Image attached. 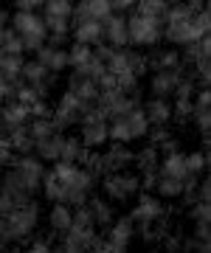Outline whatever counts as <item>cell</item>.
<instances>
[{
	"mask_svg": "<svg viewBox=\"0 0 211 253\" xmlns=\"http://www.w3.org/2000/svg\"><path fill=\"white\" fill-rule=\"evenodd\" d=\"M40 189L51 203H68V206H82L96 189V174L90 169H82L79 163L56 161L51 172H42Z\"/></svg>",
	"mask_w": 211,
	"mask_h": 253,
	"instance_id": "6da1fadb",
	"label": "cell"
},
{
	"mask_svg": "<svg viewBox=\"0 0 211 253\" xmlns=\"http://www.w3.org/2000/svg\"><path fill=\"white\" fill-rule=\"evenodd\" d=\"M40 225V206L34 200H26L14 206L6 214V231H3V239L6 242H26L28 236L37 231Z\"/></svg>",
	"mask_w": 211,
	"mask_h": 253,
	"instance_id": "7a4b0ae2",
	"label": "cell"
},
{
	"mask_svg": "<svg viewBox=\"0 0 211 253\" xmlns=\"http://www.w3.org/2000/svg\"><path fill=\"white\" fill-rule=\"evenodd\" d=\"M149 129V118L144 113V107H129L127 113L121 116H113L110 124H107V135L110 141H121V144H132V141H141Z\"/></svg>",
	"mask_w": 211,
	"mask_h": 253,
	"instance_id": "3957f363",
	"label": "cell"
},
{
	"mask_svg": "<svg viewBox=\"0 0 211 253\" xmlns=\"http://www.w3.org/2000/svg\"><path fill=\"white\" fill-rule=\"evenodd\" d=\"M11 28L17 31V37L23 40L26 51H37L40 45L48 42V28H45V20L40 17L37 11L31 9H17L14 14L9 17Z\"/></svg>",
	"mask_w": 211,
	"mask_h": 253,
	"instance_id": "277c9868",
	"label": "cell"
},
{
	"mask_svg": "<svg viewBox=\"0 0 211 253\" xmlns=\"http://www.w3.org/2000/svg\"><path fill=\"white\" fill-rule=\"evenodd\" d=\"M127 34H129V45H138V48L158 45L164 40V17L135 11L132 17H127Z\"/></svg>",
	"mask_w": 211,
	"mask_h": 253,
	"instance_id": "5b68a950",
	"label": "cell"
},
{
	"mask_svg": "<svg viewBox=\"0 0 211 253\" xmlns=\"http://www.w3.org/2000/svg\"><path fill=\"white\" fill-rule=\"evenodd\" d=\"M101 191L110 203H127L141 191V174L129 172V169L101 174Z\"/></svg>",
	"mask_w": 211,
	"mask_h": 253,
	"instance_id": "8992f818",
	"label": "cell"
},
{
	"mask_svg": "<svg viewBox=\"0 0 211 253\" xmlns=\"http://www.w3.org/2000/svg\"><path fill=\"white\" fill-rule=\"evenodd\" d=\"M79 141L87 149H101L110 141V135H107V116L101 113L99 104L87 107L82 113V118H79Z\"/></svg>",
	"mask_w": 211,
	"mask_h": 253,
	"instance_id": "52a82bcc",
	"label": "cell"
},
{
	"mask_svg": "<svg viewBox=\"0 0 211 253\" xmlns=\"http://www.w3.org/2000/svg\"><path fill=\"white\" fill-rule=\"evenodd\" d=\"M99 158H101V174L107 172H121V169H129L132 166V146L129 144H121V141H107V144L99 149Z\"/></svg>",
	"mask_w": 211,
	"mask_h": 253,
	"instance_id": "ba28073f",
	"label": "cell"
},
{
	"mask_svg": "<svg viewBox=\"0 0 211 253\" xmlns=\"http://www.w3.org/2000/svg\"><path fill=\"white\" fill-rule=\"evenodd\" d=\"M110 231L104 236V253H124L129 251V242H132V234H135V222L127 217H116L110 222Z\"/></svg>",
	"mask_w": 211,
	"mask_h": 253,
	"instance_id": "9c48e42d",
	"label": "cell"
},
{
	"mask_svg": "<svg viewBox=\"0 0 211 253\" xmlns=\"http://www.w3.org/2000/svg\"><path fill=\"white\" fill-rule=\"evenodd\" d=\"M84 110H87V107L76 99L74 93L65 90L62 99L56 101V107H54V113H51V118H54L56 129H59V132H65V129H71L74 124H79V118H82Z\"/></svg>",
	"mask_w": 211,
	"mask_h": 253,
	"instance_id": "30bf717a",
	"label": "cell"
},
{
	"mask_svg": "<svg viewBox=\"0 0 211 253\" xmlns=\"http://www.w3.org/2000/svg\"><path fill=\"white\" fill-rule=\"evenodd\" d=\"M166 214V206L164 200L152 194V191H138L135 194V208H132V214L129 219L135 222V225H144V222H155Z\"/></svg>",
	"mask_w": 211,
	"mask_h": 253,
	"instance_id": "8fae6325",
	"label": "cell"
},
{
	"mask_svg": "<svg viewBox=\"0 0 211 253\" xmlns=\"http://www.w3.org/2000/svg\"><path fill=\"white\" fill-rule=\"evenodd\" d=\"M101 40H107V45L113 48H127L129 34H127V17L121 11H113L101 20Z\"/></svg>",
	"mask_w": 211,
	"mask_h": 253,
	"instance_id": "7c38bea8",
	"label": "cell"
},
{
	"mask_svg": "<svg viewBox=\"0 0 211 253\" xmlns=\"http://www.w3.org/2000/svg\"><path fill=\"white\" fill-rule=\"evenodd\" d=\"M93 239H96V228H84V225H71L59 236V251L65 253H82L93 248Z\"/></svg>",
	"mask_w": 211,
	"mask_h": 253,
	"instance_id": "4fadbf2b",
	"label": "cell"
},
{
	"mask_svg": "<svg viewBox=\"0 0 211 253\" xmlns=\"http://www.w3.org/2000/svg\"><path fill=\"white\" fill-rule=\"evenodd\" d=\"M180 79H183V68H155V73L149 76V93L169 99Z\"/></svg>",
	"mask_w": 211,
	"mask_h": 253,
	"instance_id": "5bb4252c",
	"label": "cell"
},
{
	"mask_svg": "<svg viewBox=\"0 0 211 253\" xmlns=\"http://www.w3.org/2000/svg\"><path fill=\"white\" fill-rule=\"evenodd\" d=\"M65 90L74 93L76 99L82 101L84 107H93L96 104V99H99V84L93 79H87V76H82V73H71L68 76V82H65Z\"/></svg>",
	"mask_w": 211,
	"mask_h": 253,
	"instance_id": "9a60e30c",
	"label": "cell"
},
{
	"mask_svg": "<svg viewBox=\"0 0 211 253\" xmlns=\"http://www.w3.org/2000/svg\"><path fill=\"white\" fill-rule=\"evenodd\" d=\"M71 34H74V42H87V45H96L101 42V20L93 17H71Z\"/></svg>",
	"mask_w": 211,
	"mask_h": 253,
	"instance_id": "2e32d148",
	"label": "cell"
},
{
	"mask_svg": "<svg viewBox=\"0 0 211 253\" xmlns=\"http://www.w3.org/2000/svg\"><path fill=\"white\" fill-rule=\"evenodd\" d=\"M37 59L45 65L51 73H62L68 68V51L62 45H56V42H45V45H40L37 51Z\"/></svg>",
	"mask_w": 211,
	"mask_h": 253,
	"instance_id": "e0dca14e",
	"label": "cell"
},
{
	"mask_svg": "<svg viewBox=\"0 0 211 253\" xmlns=\"http://www.w3.org/2000/svg\"><path fill=\"white\" fill-rule=\"evenodd\" d=\"M62 144H65V132H51V135L45 138H37L34 141V152H37L40 161H59L62 158Z\"/></svg>",
	"mask_w": 211,
	"mask_h": 253,
	"instance_id": "ac0fdd59",
	"label": "cell"
},
{
	"mask_svg": "<svg viewBox=\"0 0 211 253\" xmlns=\"http://www.w3.org/2000/svg\"><path fill=\"white\" fill-rule=\"evenodd\" d=\"M74 225V208L68 203H54L51 211H48V228L54 236H62L68 228Z\"/></svg>",
	"mask_w": 211,
	"mask_h": 253,
	"instance_id": "d6986e66",
	"label": "cell"
},
{
	"mask_svg": "<svg viewBox=\"0 0 211 253\" xmlns=\"http://www.w3.org/2000/svg\"><path fill=\"white\" fill-rule=\"evenodd\" d=\"M54 79H56V73L48 71L45 65L37 59V56H34V59H28V62H23L20 82H26V84H51Z\"/></svg>",
	"mask_w": 211,
	"mask_h": 253,
	"instance_id": "ffe728a7",
	"label": "cell"
},
{
	"mask_svg": "<svg viewBox=\"0 0 211 253\" xmlns=\"http://www.w3.org/2000/svg\"><path fill=\"white\" fill-rule=\"evenodd\" d=\"M144 113H147V118H149V126L172 124V101L164 99V96H152V99L144 104Z\"/></svg>",
	"mask_w": 211,
	"mask_h": 253,
	"instance_id": "44dd1931",
	"label": "cell"
},
{
	"mask_svg": "<svg viewBox=\"0 0 211 253\" xmlns=\"http://www.w3.org/2000/svg\"><path fill=\"white\" fill-rule=\"evenodd\" d=\"M186 152L180 149H172V152L161 155V163H158V174H166V177H186Z\"/></svg>",
	"mask_w": 211,
	"mask_h": 253,
	"instance_id": "7402d4cb",
	"label": "cell"
},
{
	"mask_svg": "<svg viewBox=\"0 0 211 253\" xmlns=\"http://www.w3.org/2000/svg\"><path fill=\"white\" fill-rule=\"evenodd\" d=\"M28 107L26 104H20L17 99L6 101L3 107H0V124L6 126V129H11V126H20V124H28Z\"/></svg>",
	"mask_w": 211,
	"mask_h": 253,
	"instance_id": "603a6c76",
	"label": "cell"
},
{
	"mask_svg": "<svg viewBox=\"0 0 211 253\" xmlns=\"http://www.w3.org/2000/svg\"><path fill=\"white\" fill-rule=\"evenodd\" d=\"M107 14H113L110 0H79V3H74V17L104 20Z\"/></svg>",
	"mask_w": 211,
	"mask_h": 253,
	"instance_id": "cb8c5ba5",
	"label": "cell"
},
{
	"mask_svg": "<svg viewBox=\"0 0 211 253\" xmlns=\"http://www.w3.org/2000/svg\"><path fill=\"white\" fill-rule=\"evenodd\" d=\"M87 208H90L96 228H107L113 219H116V211H113V206H110V200H107V197H93V200H87Z\"/></svg>",
	"mask_w": 211,
	"mask_h": 253,
	"instance_id": "d4e9b609",
	"label": "cell"
},
{
	"mask_svg": "<svg viewBox=\"0 0 211 253\" xmlns=\"http://www.w3.org/2000/svg\"><path fill=\"white\" fill-rule=\"evenodd\" d=\"M158 163H161V149L152 146V144H147L141 152H135V158H132V166L138 169V174L158 172Z\"/></svg>",
	"mask_w": 211,
	"mask_h": 253,
	"instance_id": "484cf974",
	"label": "cell"
},
{
	"mask_svg": "<svg viewBox=\"0 0 211 253\" xmlns=\"http://www.w3.org/2000/svg\"><path fill=\"white\" fill-rule=\"evenodd\" d=\"M9 146L14 155H26L34 149V138L28 132V124H20V126H11L9 129Z\"/></svg>",
	"mask_w": 211,
	"mask_h": 253,
	"instance_id": "4316f807",
	"label": "cell"
},
{
	"mask_svg": "<svg viewBox=\"0 0 211 253\" xmlns=\"http://www.w3.org/2000/svg\"><path fill=\"white\" fill-rule=\"evenodd\" d=\"M155 194L161 200H180V197H183V180H180V177H166V174H158Z\"/></svg>",
	"mask_w": 211,
	"mask_h": 253,
	"instance_id": "83f0119b",
	"label": "cell"
},
{
	"mask_svg": "<svg viewBox=\"0 0 211 253\" xmlns=\"http://www.w3.org/2000/svg\"><path fill=\"white\" fill-rule=\"evenodd\" d=\"M20 71H23V54H0V79L17 84Z\"/></svg>",
	"mask_w": 211,
	"mask_h": 253,
	"instance_id": "f1b7e54d",
	"label": "cell"
},
{
	"mask_svg": "<svg viewBox=\"0 0 211 253\" xmlns=\"http://www.w3.org/2000/svg\"><path fill=\"white\" fill-rule=\"evenodd\" d=\"M90 149L79 141V135H65V144H62V158L59 161H71V163H84L87 161Z\"/></svg>",
	"mask_w": 211,
	"mask_h": 253,
	"instance_id": "f546056e",
	"label": "cell"
},
{
	"mask_svg": "<svg viewBox=\"0 0 211 253\" xmlns=\"http://www.w3.org/2000/svg\"><path fill=\"white\" fill-rule=\"evenodd\" d=\"M42 17L71 20L74 17V0H45L42 3Z\"/></svg>",
	"mask_w": 211,
	"mask_h": 253,
	"instance_id": "4dcf8cb0",
	"label": "cell"
},
{
	"mask_svg": "<svg viewBox=\"0 0 211 253\" xmlns=\"http://www.w3.org/2000/svg\"><path fill=\"white\" fill-rule=\"evenodd\" d=\"M149 68H180V51L177 48H161L149 56Z\"/></svg>",
	"mask_w": 211,
	"mask_h": 253,
	"instance_id": "1f68e13d",
	"label": "cell"
},
{
	"mask_svg": "<svg viewBox=\"0 0 211 253\" xmlns=\"http://www.w3.org/2000/svg\"><path fill=\"white\" fill-rule=\"evenodd\" d=\"M93 56V48L87 45V42H74V45L68 48V68H82L87 59Z\"/></svg>",
	"mask_w": 211,
	"mask_h": 253,
	"instance_id": "d6a6232c",
	"label": "cell"
},
{
	"mask_svg": "<svg viewBox=\"0 0 211 253\" xmlns=\"http://www.w3.org/2000/svg\"><path fill=\"white\" fill-rule=\"evenodd\" d=\"M0 51L3 54H26V45H23V40L17 37L14 28H6V34L0 40Z\"/></svg>",
	"mask_w": 211,
	"mask_h": 253,
	"instance_id": "836d02e7",
	"label": "cell"
},
{
	"mask_svg": "<svg viewBox=\"0 0 211 253\" xmlns=\"http://www.w3.org/2000/svg\"><path fill=\"white\" fill-rule=\"evenodd\" d=\"M186 158V174H203L209 166V152H189Z\"/></svg>",
	"mask_w": 211,
	"mask_h": 253,
	"instance_id": "e575fe53",
	"label": "cell"
},
{
	"mask_svg": "<svg viewBox=\"0 0 211 253\" xmlns=\"http://www.w3.org/2000/svg\"><path fill=\"white\" fill-rule=\"evenodd\" d=\"M124 51H127V48H124ZM127 62H129V71L135 73L138 79H141L144 73H149V56L147 54H138V51L129 48L127 51Z\"/></svg>",
	"mask_w": 211,
	"mask_h": 253,
	"instance_id": "d590c367",
	"label": "cell"
},
{
	"mask_svg": "<svg viewBox=\"0 0 211 253\" xmlns=\"http://www.w3.org/2000/svg\"><path fill=\"white\" fill-rule=\"evenodd\" d=\"M135 6L141 14H152V17H164L169 3L166 0H135Z\"/></svg>",
	"mask_w": 211,
	"mask_h": 253,
	"instance_id": "8d00e7d4",
	"label": "cell"
},
{
	"mask_svg": "<svg viewBox=\"0 0 211 253\" xmlns=\"http://www.w3.org/2000/svg\"><path fill=\"white\" fill-rule=\"evenodd\" d=\"M189 219H192V222H209L211 219V203H206V200H192Z\"/></svg>",
	"mask_w": 211,
	"mask_h": 253,
	"instance_id": "74e56055",
	"label": "cell"
},
{
	"mask_svg": "<svg viewBox=\"0 0 211 253\" xmlns=\"http://www.w3.org/2000/svg\"><path fill=\"white\" fill-rule=\"evenodd\" d=\"M74 225H84V228H96V222H93V214H90V208L84 206H76L74 208Z\"/></svg>",
	"mask_w": 211,
	"mask_h": 253,
	"instance_id": "f35d334b",
	"label": "cell"
},
{
	"mask_svg": "<svg viewBox=\"0 0 211 253\" xmlns=\"http://www.w3.org/2000/svg\"><path fill=\"white\" fill-rule=\"evenodd\" d=\"M28 239H31V245H28V248H31V253H48L51 251V239H48V236H28Z\"/></svg>",
	"mask_w": 211,
	"mask_h": 253,
	"instance_id": "ab89813d",
	"label": "cell"
},
{
	"mask_svg": "<svg viewBox=\"0 0 211 253\" xmlns=\"http://www.w3.org/2000/svg\"><path fill=\"white\" fill-rule=\"evenodd\" d=\"M14 3V9H31V11H37V9H42V3L45 0H11Z\"/></svg>",
	"mask_w": 211,
	"mask_h": 253,
	"instance_id": "60d3db41",
	"label": "cell"
},
{
	"mask_svg": "<svg viewBox=\"0 0 211 253\" xmlns=\"http://www.w3.org/2000/svg\"><path fill=\"white\" fill-rule=\"evenodd\" d=\"M113 11H129L132 6H135V0H110Z\"/></svg>",
	"mask_w": 211,
	"mask_h": 253,
	"instance_id": "b9f144b4",
	"label": "cell"
},
{
	"mask_svg": "<svg viewBox=\"0 0 211 253\" xmlns=\"http://www.w3.org/2000/svg\"><path fill=\"white\" fill-rule=\"evenodd\" d=\"M197 200H206V203H211V180H203L200 183V197Z\"/></svg>",
	"mask_w": 211,
	"mask_h": 253,
	"instance_id": "7bdbcfd3",
	"label": "cell"
},
{
	"mask_svg": "<svg viewBox=\"0 0 211 253\" xmlns=\"http://www.w3.org/2000/svg\"><path fill=\"white\" fill-rule=\"evenodd\" d=\"M166 3H169V6H174V3H183V0H166Z\"/></svg>",
	"mask_w": 211,
	"mask_h": 253,
	"instance_id": "ee69618b",
	"label": "cell"
},
{
	"mask_svg": "<svg viewBox=\"0 0 211 253\" xmlns=\"http://www.w3.org/2000/svg\"><path fill=\"white\" fill-rule=\"evenodd\" d=\"M3 34H6V26H0V40H3Z\"/></svg>",
	"mask_w": 211,
	"mask_h": 253,
	"instance_id": "f6af8a7d",
	"label": "cell"
},
{
	"mask_svg": "<svg viewBox=\"0 0 211 253\" xmlns=\"http://www.w3.org/2000/svg\"><path fill=\"white\" fill-rule=\"evenodd\" d=\"M0 54H3V51H0Z\"/></svg>",
	"mask_w": 211,
	"mask_h": 253,
	"instance_id": "bcb514c9",
	"label": "cell"
}]
</instances>
